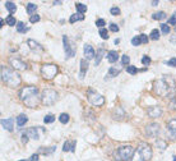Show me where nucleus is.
<instances>
[{"instance_id": "nucleus-3", "label": "nucleus", "mask_w": 176, "mask_h": 161, "mask_svg": "<svg viewBox=\"0 0 176 161\" xmlns=\"http://www.w3.org/2000/svg\"><path fill=\"white\" fill-rule=\"evenodd\" d=\"M172 84H174V80H168L166 77H163V78L157 79L156 82H154L153 90L158 96L166 97L167 95L170 93V91L172 90Z\"/></svg>"}, {"instance_id": "nucleus-51", "label": "nucleus", "mask_w": 176, "mask_h": 161, "mask_svg": "<svg viewBox=\"0 0 176 161\" xmlns=\"http://www.w3.org/2000/svg\"><path fill=\"white\" fill-rule=\"evenodd\" d=\"M30 160L31 161H38V153H36V155H32Z\"/></svg>"}, {"instance_id": "nucleus-22", "label": "nucleus", "mask_w": 176, "mask_h": 161, "mask_svg": "<svg viewBox=\"0 0 176 161\" xmlns=\"http://www.w3.org/2000/svg\"><path fill=\"white\" fill-rule=\"evenodd\" d=\"M5 8L10 14H13V13H16V10H17V5L14 3H12V2H5Z\"/></svg>"}, {"instance_id": "nucleus-17", "label": "nucleus", "mask_w": 176, "mask_h": 161, "mask_svg": "<svg viewBox=\"0 0 176 161\" xmlns=\"http://www.w3.org/2000/svg\"><path fill=\"white\" fill-rule=\"evenodd\" d=\"M27 136L31 138V140H34V141H37L38 138H40V136H38V132H37V129L36 128H30L27 130Z\"/></svg>"}, {"instance_id": "nucleus-31", "label": "nucleus", "mask_w": 176, "mask_h": 161, "mask_svg": "<svg viewBox=\"0 0 176 161\" xmlns=\"http://www.w3.org/2000/svg\"><path fill=\"white\" fill-rule=\"evenodd\" d=\"M59 120H60V123H63V124H66V123H69V114L63 113V114L59 116Z\"/></svg>"}, {"instance_id": "nucleus-54", "label": "nucleus", "mask_w": 176, "mask_h": 161, "mask_svg": "<svg viewBox=\"0 0 176 161\" xmlns=\"http://www.w3.org/2000/svg\"><path fill=\"white\" fill-rule=\"evenodd\" d=\"M61 2H59V0H56V2H54V5H60Z\"/></svg>"}, {"instance_id": "nucleus-49", "label": "nucleus", "mask_w": 176, "mask_h": 161, "mask_svg": "<svg viewBox=\"0 0 176 161\" xmlns=\"http://www.w3.org/2000/svg\"><path fill=\"white\" fill-rule=\"evenodd\" d=\"M168 24H175V26H176V14L168 19Z\"/></svg>"}, {"instance_id": "nucleus-46", "label": "nucleus", "mask_w": 176, "mask_h": 161, "mask_svg": "<svg viewBox=\"0 0 176 161\" xmlns=\"http://www.w3.org/2000/svg\"><path fill=\"white\" fill-rule=\"evenodd\" d=\"M156 143H157V146H158L161 150H165V148H166V143H165L163 141H157Z\"/></svg>"}, {"instance_id": "nucleus-4", "label": "nucleus", "mask_w": 176, "mask_h": 161, "mask_svg": "<svg viewBox=\"0 0 176 161\" xmlns=\"http://www.w3.org/2000/svg\"><path fill=\"white\" fill-rule=\"evenodd\" d=\"M133 156H134V148L131 146H123L117 150V152H115V157L120 161H128L133 159Z\"/></svg>"}, {"instance_id": "nucleus-43", "label": "nucleus", "mask_w": 176, "mask_h": 161, "mask_svg": "<svg viewBox=\"0 0 176 161\" xmlns=\"http://www.w3.org/2000/svg\"><path fill=\"white\" fill-rule=\"evenodd\" d=\"M111 14L112 16H119V14H120V9L119 8H116V6H114V8H111Z\"/></svg>"}, {"instance_id": "nucleus-19", "label": "nucleus", "mask_w": 176, "mask_h": 161, "mask_svg": "<svg viewBox=\"0 0 176 161\" xmlns=\"http://www.w3.org/2000/svg\"><path fill=\"white\" fill-rule=\"evenodd\" d=\"M87 69H88V62H87L86 59H82V60H81V74H79L81 78L84 77V74H86Z\"/></svg>"}, {"instance_id": "nucleus-53", "label": "nucleus", "mask_w": 176, "mask_h": 161, "mask_svg": "<svg viewBox=\"0 0 176 161\" xmlns=\"http://www.w3.org/2000/svg\"><path fill=\"white\" fill-rule=\"evenodd\" d=\"M152 5H158V0H153V2H152Z\"/></svg>"}, {"instance_id": "nucleus-30", "label": "nucleus", "mask_w": 176, "mask_h": 161, "mask_svg": "<svg viewBox=\"0 0 176 161\" xmlns=\"http://www.w3.org/2000/svg\"><path fill=\"white\" fill-rule=\"evenodd\" d=\"M6 24H9V26H14V24H18L17 23V21H16V18H14L13 16H12V14H9V16L8 17H6Z\"/></svg>"}, {"instance_id": "nucleus-45", "label": "nucleus", "mask_w": 176, "mask_h": 161, "mask_svg": "<svg viewBox=\"0 0 176 161\" xmlns=\"http://www.w3.org/2000/svg\"><path fill=\"white\" fill-rule=\"evenodd\" d=\"M110 30H111L112 32H117V31H119V26L115 24V23H111V24H110Z\"/></svg>"}, {"instance_id": "nucleus-27", "label": "nucleus", "mask_w": 176, "mask_h": 161, "mask_svg": "<svg viewBox=\"0 0 176 161\" xmlns=\"http://www.w3.org/2000/svg\"><path fill=\"white\" fill-rule=\"evenodd\" d=\"M103 55H105V50L101 47L100 50H98V53H97V58H96V62H95V65H98L101 63V60H102V58H103Z\"/></svg>"}, {"instance_id": "nucleus-1", "label": "nucleus", "mask_w": 176, "mask_h": 161, "mask_svg": "<svg viewBox=\"0 0 176 161\" xmlns=\"http://www.w3.org/2000/svg\"><path fill=\"white\" fill-rule=\"evenodd\" d=\"M19 99L24 102L28 107H36L38 105V90L37 87L28 86L19 91Z\"/></svg>"}, {"instance_id": "nucleus-34", "label": "nucleus", "mask_w": 176, "mask_h": 161, "mask_svg": "<svg viewBox=\"0 0 176 161\" xmlns=\"http://www.w3.org/2000/svg\"><path fill=\"white\" fill-rule=\"evenodd\" d=\"M126 72H128L129 74H137L138 69L134 67V65H129V67H126Z\"/></svg>"}, {"instance_id": "nucleus-55", "label": "nucleus", "mask_w": 176, "mask_h": 161, "mask_svg": "<svg viewBox=\"0 0 176 161\" xmlns=\"http://www.w3.org/2000/svg\"><path fill=\"white\" fill-rule=\"evenodd\" d=\"M174 161H176V157H174Z\"/></svg>"}, {"instance_id": "nucleus-29", "label": "nucleus", "mask_w": 176, "mask_h": 161, "mask_svg": "<svg viewBox=\"0 0 176 161\" xmlns=\"http://www.w3.org/2000/svg\"><path fill=\"white\" fill-rule=\"evenodd\" d=\"M75 8H77V10H78L81 14H83L84 12H87V6L84 5V4H81V3H75Z\"/></svg>"}, {"instance_id": "nucleus-2", "label": "nucleus", "mask_w": 176, "mask_h": 161, "mask_svg": "<svg viewBox=\"0 0 176 161\" xmlns=\"http://www.w3.org/2000/svg\"><path fill=\"white\" fill-rule=\"evenodd\" d=\"M2 80L10 87H17L20 83V77L14 69L2 65Z\"/></svg>"}, {"instance_id": "nucleus-11", "label": "nucleus", "mask_w": 176, "mask_h": 161, "mask_svg": "<svg viewBox=\"0 0 176 161\" xmlns=\"http://www.w3.org/2000/svg\"><path fill=\"white\" fill-rule=\"evenodd\" d=\"M145 133L148 137H157V134L160 133V125L157 123H151L145 127Z\"/></svg>"}, {"instance_id": "nucleus-5", "label": "nucleus", "mask_w": 176, "mask_h": 161, "mask_svg": "<svg viewBox=\"0 0 176 161\" xmlns=\"http://www.w3.org/2000/svg\"><path fill=\"white\" fill-rule=\"evenodd\" d=\"M58 100V92L52 88H45L42 91V104L46 106H51Z\"/></svg>"}, {"instance_id": "nucleus-44", "label": "nucleus", "mask_w": 176, "mask_h": 161, "mask_svg": "<svg viewBox=\"0 0 176 161\" xmlns=\"http://www.w3.org/2000/svg\"><path fill=\"white\" fill-rule=\"evenodd\" d=\"M105 24H106V23H105L103 19H97L96 21V26L97 27H105Z\"/></svg>"}, {"instance_id": "nucleus-20", "label": "nucleus", "mask_w": 176, "mask_h": 161, "mask_svg": "<svg viewBox=\"0 0 176 161\" xmlns=\"http://www.w3.org/2000/svg\"><path fill=\"white\" fill-rule=\"evenodd\" d=\"M119 59V54L116 53V51H109V54H107V60L110 63H116Z\"/></svg>"}, {"instance_id": "nucleus-40", "label": "nucleus", "mask_w": 176, "mask_h": 161, "mask_svg": "<svg viewBox=\"0 0 176 161\" xmlns=\"http://www.w3.org/2000/svg\"><path fill=\"white\" fill-rule=\"evenodd\" d=\"M38 21H40V16H38V14H33V16H31V18H30L31 23H37Z\"/></svg>"}, {"instance_id": "nucleus-26", "label": "nucleus", "mask_w": 176, "mask_h": 161, "mask_svg": "<svg viewBox=\"0 0 176 161\" xmlns=\"http://www.w3.org/2000/svg\"><path fill=\"white\" fill-rule=\"evenodd\" d=\"M83 19H84L83 14H81V13H77V14H73V16L70 17L69 22H70V23H74V22H77V21H83Z\"/></svg>"}, {"instance_id": "nucleus-13", "label": "nucleus", "mask_w": 176, "mask_h": 161, "mask_svg": "<svg viewBox=\"0 0 176 161\" xmlns=\"http://www.w3.org/2000/svg\"><path fill=\"white\" fill-rule=\"evenodd\" d=\"M147 113H148V115L151 116V118H158V116L162 115V110H161V107H158V106L148 107Z\"/></svg>"}, {"instance_id": "nucleus-36", "label": "nucleus", "mask_w": 176, "mask_h": 161, "mask_svg": "<svg viewBox=\"0 0 176 161\" xmlns=\"http://www.w3.org/2000/svg\"><path fill=\"white\" fill-rule=\"evenodd\" d=\"M149 37H151L152 40H158V39H160V31L153 30V31L151 32V35H149Z\"/></svg>"}, {"instance_id": "nucleus-14", "label": "nucleus", "mask_w": 176, "mask_h": 161, "mask_svg": "<svg viewBox=\"0 0 176 161\" xmlns=\"http://www.w3.org/2000/svg\"><path fill=\"white\" fill-rule=\"evenodd\" d=\"M83 53H84V56H86L87 60H91L95 58V50L91 45H84V49H83Z\"/></svg>"}, {"instance_id": "nucleus-47", "label": "nucleus", "mask_w": 176, "mask_h": 161, "mask_svg": "<svg viewBox=\"0 0 176 161\" xmlns=\"http://www.w3.org/2000/svg\"><path fill=\"white\" fill-rule=\"evenodd\" d=\"M167 65H170V67H176V58H172L167 62Z\"/></svg>"}, {"instance_id": "nucleus-56", "label": "nucleus", "mask_w": 176, "mask_h": 161, "mask_svg": "<svg viewBox=\"0 0 176 161\" xmlns=\"http://www.w3.org/2000/svg\"><path fill=\"white\" fill-rule=\"evenodd\" d=\"M175 32H176V27H175Z\"/></svg>"}, {"instance_id": "nucleus-41", "label": "nucleus", "mask_w": 176, "mask_h": 161, "mask_svg": "<svg viewBox=\"0 0 176 161\" xmlns=\"http://www.w3.org/2000/svg\"><path fill=\"white\" fill-rule=\"evenodd\" d=\"M142 63H143L144 65H147V67H148V65L151 64V58H149V56H147V55H144V56L142 58Z\"/></svg>"}, {"instance_id": "nucleus-35", "label": "nucleus", "mask_w": 176, "mask_h": 161, "mask_svg": "<svg viewBox=\"0 0 176 161\" xmlns=\"http://www.w3.org/2000/svg\"><path fill=\"white\" fill-rule=\"evenodd\" d=\"M160 27H161V31H162V33H163V35H167L168 32H170V27H168V24L162 23V24H161Z\"/></svg>"}, {"instance_id": "nucleus-25", "label": "nucleus", "mask_w": 176, "mask_h": 161, "mask_svg": "<svg viewBox=\"0 0 176 161\" xmlns=\"http://www.w3.org/2000/svg\"><path fill=\"white\" fill-rule=\"evenodd\" d=\"M166 17H167V16H166L165 12H157V13H154L153 16H152V18L156 19V21H162V19H165Z\"/></svg>"}, {"instance_id": "nucleus-42", "label": "nucleus", "mask_w": 176, "mask_h": 161, "mask_svg": "<svg viewBox=\"0 0 176 161\" xmlns=\"http://www.w3.org/2000/svg\"><path fill=\"white\" fill-rule=\"evenodd\" d=\"M131 161H144V160H143V157H142V156L139 155V152L137 151V153H134V156H133Z\"/></svg>"}, {"instance_id": "nucleus-9", "label": "nucleus", "mask_w": 176, "mask_h": 161, "mask_svg": "<svg viewBox=\"0 0 176 161\" xmlns=\"http://www.w3.org/2000/svg\"><path fill=\"white\" fill-rule=\"evenodd\" d=\"M63 43H64V50H65V55L68 58H73L75 55V47L70 43L68 36H63Z\"/></svg>"}, {"instance_id": "nucleus-52", "label": "nucleus", "mask_w": 176, "mask_h": 161, "mask_svg": "<svg viewBox=\"0 0 176 161\" xmlns=\"http://www.w3.org/2000/svg\"><path fill=\"white\" fill-rule=\"evenodd\" d=\"M172 106H174V107L176 109V96H175V97L172 99Z\"/></svg>"}, {"instance_id": "nucleus-48", "label": "nucleus", "mask_w": 176, "mask_h": 161, "mask_svg": "<svg viewBox=\"0 0 176 161\" xmlns=\"http://www.w3.org/2000/svg\"><path fill=\"white\" fill-rule=\"evenodd\" d=\"M139 37H140V41H142V43H147V42H148V37H147L145 35H140Z\"/></svg>"}, {"instance_id": "nucleus-50", "label": "nucleus", "mask_w": 176, "mask_h": 161, "mask_svg": "<svg viewBox=\"0 0 176 161\" xmlns=\"http://www.w3.org/2000/svg\"><path fill=\"white\" fill-rule=\"evenodd\" d=\"M28 142V136L27 133L26 134H22V143H27Z\"/></svg>"}, {"instance_id": "nucleus-28", "label": "nucleus", "mask_w": 176, "mask_h": 161, "mask_svg": "<svg viewBox=\"0 0 176 161\" xmlns=\"http://www.w3.org/2000/svg\"><path fill=\"white\" fill-rule=\"evenodd\" d=\"M36 9H37L36 4H33V3H28L27 4V13L28 14H32V16H33V13L36 12Z\"/></svg>"}, {"instance_id": "nucleus-6", "label": "nucleus", "mask_w": 176, "mask_h": 161, "mask_svg": "<svg viewBox=\"0 0 176 161\" xmlns=\"http://www.w3.org/2000/svg\"><path fill=\"white\" fill-rule=\"evenodd\" d=\"M58 67L55 64H44L41 67V74L45 79H52L58 74Z\"/></svg>"}, {"instance_id": "nucleus-37", "label": "nucleus", "mask_w": 176, "mask_h": 161, "mask_svg": "<svg viewBox=\"0 0 176 161\" xmlns=\"http://www.w3.org/2000/svg\"><path fill=\"white\" fill-rule=\"evenodd\" d=\"M121 63H123V65H126V67H129L130 58H129L128 55H123V56H121Z\"/></svg>"}, {"instance_id": "nucleus-15", "label": "nucleus", "mask_w": 176, "mask_h": 161, "mask_svg": "<svg viewBox=\"0 0 176 161\" xmlns=\"http://www.w3.org/2000/svg\"><path fill=\"white\" fill-rule=\"evenodd\" d=\"M75 144H77L75 141H66L64 143V146H63V151L64 152H68V151L74 152L75 151Z\"/></svg>"}, {"instance_id": "nucleus-23", "label": "nucleus", "mask_w": 176, "mask_h": 161, "mask_svg": "<svg viewBox=\"0 0 176 161\" xmlns=\"http://www.w3.org/2000/svg\"><path fill=\"white\" fill-rule=\"evenodd\" d=\"M56 150V147H55V146H51V147H41L40 150H38V152L40 153H44V155H50V153H52L54 151Z\"/></svg>"}, {"instance_id": "nucleus-39", "label": "nucleus", "mask_w": 176, "mask_h": 161, "mask_svg": "<svg viewBox=\"0 0 176 161\" xmlns=\"http://www.w3.org/2000/svg\"><path fill=\"white\" fill-rule=\"evenodd\" d=\"M140 43H142V41H140L139 36H137V37H133V40H131V45L133 46H138V45H140Z\"/></svg>"}, {"instance_id": "nucleus-21", "label": "nucleus", "mask_w": 176, "mask_h": 161, "mask_svg": "<svg viewBox=\"0 0 176 161\" xmlns=\"http://www.w3.org/2000/svg\"><path fill=\"white\" fill-rule=\"evenodd\" d=\"M27 122H28L27 115H24V114H20V115L18 116V118H17V125H18V127H23Z\"/></svg>"}, {"instance_id": "nucleus-38", "label": "nucleus", "mask_w": 176, "mask_h": 161, "mask_svg": "<svg viewBox=\"0 0 176 161\" xmlns=\"http://www.w3.org/2000/svg\"><path fill=\"white\" fill-rule=\"evenodd\" d=\"M100 36H101V39L107 40L109 39V32L105 30V28H101V30H100Z\"/></svg>"}, {"instance_id": "nucleus-57", "label": "nucleus", "mask_w": 176, "mask_h": 161, "mask_svg": "<svg viewBox=\"0 0 176 161\" xmlns=\"http://www.w3.org/2000/svg\"><path fill=\"white\" fill-rule=\"evenodd\" d=\"M19 161H24V160H19Z\"/></svg>"}, {"instance_id": "nucleus-24", "label": "nucleus", "mask_w": 176, "mask_h": 161, "mask_svg": "<svg viewBox=\"0 0 176 161\" xmlns=\"http://www.w3.org/2000/svg\"><path fill=\"white\" fill-rule=\"evenodd\" d=\"M17 31L20 32V33H24V32L28 31V28H27V26H26L24 22H18V24H17Z\"/></svg>"}, {"instance_id": "nucleus-33", "label": "nucleus", "mask_w": 176, "mask_h": 161, "mask_svg": "<svg viewBox=\"0 0 176 161\" xmlns=\"http://www.w3.org/2000/svg\"><path fill=\"white\" fill-rule=\"evenodd\" d=\"M44 122H45V124H50V123H54V122H55V115H51V114L46 115L45 118H44Z\"/></svg>"}, {"instance_id": "nucleus-12", "label": "nucleus", "mask_w": 176, "mask_h": 161, "mask_svg": "<svg viewBox=\"0 0 176 161\" xmlns=\"http://www.w3.org/2000/svg\"><path fill=\"white\" fill-rule=\"evenodd\" d=\"M167 129H168V134L172 140H176V119H171L167 123Z\"/></svg>"}, {"instance_id": "nucleus-8", "label": "nucleus", "mask_w": 176, "mask_h": 161, "mask_svg": "<svg viewBox=\"0 0 176 161\" xmlns=\"http://www.w3.org/2000/svg\"><path fill=\"white\" fill-rule=\"evenodd\" d=\"M137 151L139 152V155L143 157L144 161H149V160L152 159V148H151L149 144H147V143H144V142L139 143Z\"/></svg>"}, {"instance_id": "nucleus-32", "label": "nucleus", "mask_w": 176, "mask_h": 161, "mask_svg": "<svg viewBox=\"0 0 176 161\" xmlns=\"http://www.w3.org/2000/svg\"><path fill=\"white\" fill-rule=\"evenodd\" d=\"M119 73H120V69H116V68H114V67H111V68L109 69V77H116Z\"/></svg>"}, {"instance_id": "nucleus-18", "label": "nucleus", "mask_w": 176, "mask_h": 161, "mask_svg": "<svg viewBox=\"0 0 176 161\" xmlns=\"http://www.w3.org/2000/svg\"><path fill=\"white\" fill-rule=\"evenodd\" d=\"M2 125L4 129L6 130H13V119L8 118V119H3L2 120Z\"/></svg>"}, {"instance_id": "nucleus-7", "label": "nucleus", "mask_w": 176, "mask_h": 161, "mask_svg": "<svg viewBox=\"0 0 176 161\" xmlns=\"http://www.w3.org/2000/svg\"><path fill=\"white\" fill-rule=\"evenodd\" d=\"M87 96H88V101L93 106H102L105 104V97L102 96V95L98 93V92L93 91V90H88Z\"/></svg>"}, {"instance_id": "nucleus-16", "label": "nucleus", "mask_w": 176, "mask_h": 161, "mask_svg": "<svg viewBox=\"0 0 176 161\" xmlns=\"http://www.w3.org/2000/svg\"><path fill=\"white\" fill-rule=\"evenodd\" d=\"M27 43H28V46H30L32 50H34V51H38V53L44 51V47H42L37 41H34V40H28Z\"/></svg>"}, {"instance_id": "nucleus-10", "label": "nucleus", "mask_w": 176, "mask_h": 161, "mask_svg": "<svg viewBox=\"0 0 176 161\" xmlns=\"http://www.w3.org/2000/svg\"><path fill=\"white\" fill-rule=\"evenodd\" d=\"M9 64L12 65V68L17 69V70H24L27 69V64L24 62H22L18 58H10L9 59Z\"/></svg>"}]
</instances>
